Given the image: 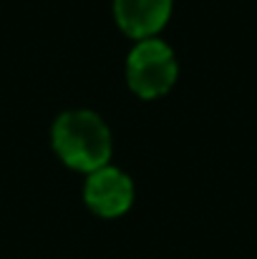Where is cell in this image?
I'll return each mask as SVG.
<instances>
[{
	"instance_id": "3",
	"label": "cell",
	"mask_w": 257,
	"mask_h": 259,
	"mask_svg": "<svg viewBox=\"0 0 257 259\" xmlns=\"http://www.w3.org/2000/svg\"><path fill=\"white\" fill-rule=\"evenodd\" d=\"M86 204L101 217H119L131 206L134 184L119 169H98L86 181Z\"/></svg>"
},
{
	"instance_id": "4",
	"label": "cell",
	"mask_w": 257,
	"mask_h": 259,
	"mask_svg": "<svg viewBox=\"0 0 257 259\" xmlns=\"http://www.w3.org/2000/svg\"><path fill=\"white\" fill-rule=\"evenodd\" d=\"M116 20L131 38H146L162 30L171 13V0H114Z\"/></svg>"
},
{
	"instance_id": "1",
	"label": "cell",
	"mask_w": 257,
	"mask_h": 259,
	"mask_svg": "<svg viewBox=\"0 0 257 259\" xmlns=\"http://www.w3.org/2000/svg\"><path fill=\"white\" fill-rule=\"evenodd\" d=\"M53 149L71 169L93 174L111 156V134L96 113L68 111L53 126Z\"/></svg>"
},
{
	"instance_id": "2",
	"label": "cell",
	"mask_w": 257,
	"mask_h": 259,
	"mask_svg": "<svg viewBox=\"0 0 257 259\" xmlns=\"http://www.w3.org/2000/svg\"><path fill=\"white\" fill-rule=\"evenodd\" d=\"M176 81V61L167 43L141 40L129 56V86L141 98H157Z\"/></svg>"
}]
</instances>
